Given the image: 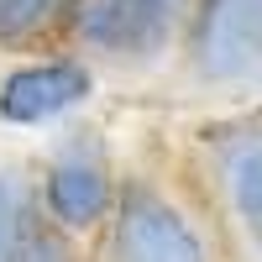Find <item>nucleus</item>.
Here are the masks:
<instances>
[{
    "instance_id": "obj_1",
    "label": "nucleus",
    "mask_w": 262,
    "mask_h": 262,
    "mask_svg": "<svg viewBox=\"0 0 262 262\" xmlns=\"http://www.w3.org/2000/svg\"><path fill=\"white\" fill-rule=\"evenodd\" d=\"M111 262H210V247L158 184L126 179L111 200Z\"/></svg>"
},
{
    "instance_id": "obj_2",
    "label": "nucleus",
    "mask_w": 262,
    "mask_h": 262,
    "mask_svg": "<svg viewBox=\"0 0 262 262\" xmlns=\"http://www.w3.org/2000/svg\"><path fill=\"white\" fill-rule=\"evenodd\" d=\"M194 0H84L74 16V37L100 58L116 63H147L168 48Z\"/></svg>"
},
{
    "instance_id": "obj_3",
    "label": "nucleus",
    "mask_w": 262,
    "mask_h": 262,
    "mask_svg": "<svg viewBox=\"0 0 262 262\" xmlns=\"http://www.w3.org/2000/svg\"><path fill=\"white\" fill-rule=\"evenodd\" d=\"M116 200V168H111V152L100 142L79 137L58 152L42 173V215L63 231H90L111 215Z\"/></svg>"
},
{
    "instance_id": "obj_4",
    "label": "nucleus",
    "mask_w": 262,
    "mask_h": 262,
    "mask_svg": "<svg viewBox=\"0 0 262 262\" xmlns=\"http://www.w3.org/2000/svg\"><path fill=\"white\" fill-rule=\"evenodd\" d=\"M189 63L205 79H242L262 63V0H194Z\"/></svg>"
},
{
    "instance_id": "obj_5",
    "label": "nucleus",
    "mask_w": 262,
    "mask_h": 262,
    "mask_svg": "<svg viewBox=\"0 0 262 262\" xmlns=\"http://www.w3.org/2000/svg\"><path fill=\"white\" fill-rule=\"evenodd\" d=\"M90 95H95V74L84 58H42V63L16 69L0 84V121L37 126V121L79 111Z\"/></svg>"
},
{
    "instance_id": "obj_6",
    "label": "nucleus",
    "mask_w": 262,
    "mask_h": 262,
    "mask_svg": "<svg viewBox=\"0 0 262 262\" xmlns=\"http://www.w3.org/2000/svg\"><path fill=\"white\" fill-rule=\"evenodd\" d=\"M221 184H226L231 210L242 215L247 236L262 252V131L236 126L226 137V147H221Z\"/></svg>"
},
{
    "instance_id": "obj_7",
    "label": "nucleus",
    "mask_w": 262,
    "mask_h": 262,
    "mask_svg": "<svg viewBox=\"0 0 262 262\" xmlns=\"http://www.w3.org/2000/svg\"><path fill=\"white\" fill-rule=\"evenodd\" d=\"M84 0H0V48L37 42L42 32L74 27Z\"/></svg>"
},
{
    "instance_id": "obj_8",
    "label": "nucleus",
    "mask_w": 262,
    "mask_h": 262,
    "mask_svg": "<svg viewBox=\"0 0 262 262\" xmlns=\"http://www.w3.org/2000/svg\"><path fill=\"white\" fill-rule=\"evenodd\" d=\"M11 262H74L69 231L53 226L32 200H21V221H16V242H11Z\"/></svg>"
},
{
    "instance_id": "obj_9",
    "label": "nucleus",
    "mask_w": 262,
    "mask_h": 262,
    "mask_svg": "<svg viewBox=\"0 0 262 262\" xmlns=\"http://www.w3.org/2000/svg\"><path fill=\"white\" fill-rule=\"evenodd\" d=\"M21 200L27 194H16V184L0 173V262H11V242H16V221H21Z\"/></svg>"
}]
</instances>
